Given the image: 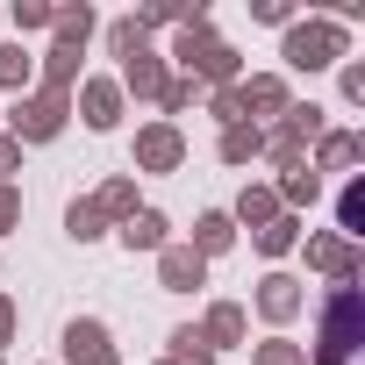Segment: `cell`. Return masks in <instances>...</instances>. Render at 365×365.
<instances>
[{"label": "cell", "mask_w": 365, "mask_h": 365, "mask_svg": "<svg viewBox=\"0 0 365 365\" xmlns=\"http://www.w3.org/2000/svg\"><path fill=\"white\" fill-rule=\"evenodd\" d=\"M0 79L22 86V79H29V58H22V51H0Z\"/></svg>", "instance_id": "obj_16"}, {"label": "cell", "mask_w": 365, "mask_h": 365, "mask_svg": "<svg viewBox=\"0 0 365 365\" xmlns=\"http://www.w3.org/2000/svg\"><path fill=\"white\" fill-rule=\"evenodd\" d=\"M65 358H72V365H115L108 329H101V322H72V329H65Z\"/></svg>", "instance_id": "obj_2"}, {"label": "cell", "mask_w": 365, "mask_h": 365, "mask_svg": "<svg viewBox=\"0 0 365 365\" xmlns=\"http://www.w3.org/2000/svg\"><path fill=\"white\" fill-rule=\"evenodd\" d=\"M58 129H65V101H58V93L15 108V136H58Z\"/></svg>", "instance_id": "obj_3"}, {"label": "cell", "mask_w": 365, "mask_h": 365, "mask_svg": "<svg viewBox=\"0 0 365 365\" xmlns=\"http://www.w3.org/2000/svg\"><path fill=\"white\" fill-rule=\"evenodd\" d=\"M172 344H179V358H187V365H208V336H194V329H179Z\"/></svg>", "instance_id": "obj_12"}, {"label": "cell", "mask_w": 365, "mask_h": 365, "mask_svg": "<svg viewBox=\"0 0 365 365\" xmlns=\"http://www.w3.org/2000/svg\"><path fill=\"white\" fill-rule=\"evenodd\" d=\"M258 365H301V358H294L287 344H265V351H258Z\"/></svg>", "instance_id": "obj_22"}, {"label": "cell", "mask_w": 365, "mask_h": 365, "mask_svg": "<svg viewBox=\"0 0 365 365\" xmlns=\"http://www.w3.org/2000/svg\"><path fill=\"white\" fill-rule=\"evenodd\" d=\"M315 258H322L329 272H344V265H351V251H344V244H315Z\"/></svg>", "instance_id": "obj_21"}, {"label": "cell", "mask_w": 365, "mask_h": 365, "mask_svg": "<svg viewBox=\"0 0 365 365\" xmlns=\"http://www.w3.org/2000/svg\"><path fill=\"white\" fill-rule=\"evenodd\" d=\"M72 237H101V208H93V201L72 208Z\"/></svg>", "instance_id": "obj_14"}, {"label": "cell", "mask_w": 365, "mask_h": 365, "mask_svg": "<svg viewBox=\"0 0 365 365\" xmlns=\"http://www.w3.org/2000/svg\"><path fill=\"white\" fill-rule=\"evenodd\" d=\"M201 279V258L194 251H165V287H194Z\"/></svg>", "instance_id": "obj_8"}, {"label": "cell", "mask_w": 365, "mask_h": 365, "mask_svg": "<svg viewBox=\"0 0 365 365\" xmlns=\"http://www.w3.org/2000/svg\"><path fill=\"white\" fill-rule=\"evenodd\" d=\"M351 336H358V294H336L329 315H322V365H344Z\"/></svg>", "instance_id": "obj_1"}, {"label": "cell", "mask_w": 365, "mask_h": 365, "mask_svg": "<svg viewBox=\"0 0 365 365\" xmlns=\"http://www.w3.org/2000/svg\"><path fill=\"white\" fill-rule=\"evenodd\" d=\"M329 43H336L329 29H294V43H287V58H294V65H329Z\"/></svg>", "instance_id": "obj_4"}, {"label": "cell", "mask_w": 365, "mask_h": 365, "mask_svg": "<svg viewBox=\"0 0 365 365\" xmlns=\"http://www.w3.org/2000/svg\"><path fill=\"white\" fill-rule=\"evenodd\" d=\"M115 108H122V93H115V86H86V122H93V129H108V122H115Z\"/></svg>", "instance_id": "obj_7"}, {"label": "cell", "mask_w": 365, "mask_h": 365, "mask_svg": "<svg viewBox=\"0 0 365 365\" xmlns=\"http://www.w3.org/2000/svg\"><path fill=\"white\" fill-rule=\"evenodd\" d=\"M251 150H258V129H230L222 136V158H251Z\"/></svg>", "instance_id": "obj_13"}, {"label": "cell", "mask_w": 365, "mask_h": 365, "mask_svg": "<svg viewBox=\"0 0 365 365\" xmlns=\"http://www.w3.org/2000/svg\"><path fill=\"white\" fill-rule=\"evenodd\" d=\"M294 308V279H265V315H287Z\"/></svg>", "instance_id": "obj_11"}, {"label": "cell", "mask_w": 365, "mask_h": 365, "mask_svg": "<svg viewBox=\"0 0 365 365\" xmlns=\"http://www.w3.org/2000/svg\"><path fill=\"white\" fill-rule=\"evenodd\" d=\"M129 86H136V93H158V65H150V58H143V51H136V58H129Z\"/></svg>", "instance_id": "obj_9"}, {"label": "cell", "mask_w": 365, "mask_h": 365, "mask_svg": "<svg viewBox=\"0 0 365 365\" xmlns=\"http://www.w3.org/2000/svg\"><path fill=\"white\" fill-rule=\"evenodd\" d=\"M237 329H244V315H237V308H215V315H208V336H222V344H230Z\"/></svg>", "instance_id": "obj_15"}, {"label": "cell", "mask_w": 365, "mask_h": 365, "mask_svg": "<svg viewBox=\"0 0 365 365\" xmlns=\"http://www.w3.org/2000/svg\"><path fill=\"white\" fill-rule=\"evenodd\" d=\"M136 158H143V165H158V172H165V165H179V136H172V129H150V136H143V143H136Z\"/></svg>", "instance_id": "obj_6"}, {"label": "cell", "mask_w": 365, "mask_h": 365, "mask_svg": "<svg viewBox=\"0 0 365 365\" xmlns=\"http://www.w3.org/2000/svg\"><path fill=\"white\" fill-rule=\"evenodd\" d=\"M258 244H265V251H287V244H294V222H272V230H258Z\"/></svg>", "instance_id": "obj_18"}, {"label": "cell", "mask_w": 365, "mask_h": 365, "mask_svg": "<svg viewBox=\"0 0 365 365\" xmlns=\"http://www.w3.org/2000/svg\"><path fill=\"white\" fill-rule=\"evenodd\" d=\"M230 244V215H201V251H222Z\"/></svg>", "instance_id": "obj_10"}, {"label": "cell", "mask_w": 365, "mask_h": 365, "mask_svg": "<svg viewBox=\"0 0 365 365\" xmlns=\"http://www.w3.org/2000/svg\"><path fill=\"white\" fill-rule=\"evenodd\" d=\"M0 336H8V301H0Z\"/></svg>", "instance_id": "obj_25"}, {"label": "cell", "mask_w": 365, "mask_h": 365, "mask_svg": "<svg viewBox=\"0 0 365 365\" xmlns=\"http://www.w3.org/2000/svg\"><path fill=\"white\" fill-rule=\"evenodd\" d=\"M15 215H22V201H15V194H8V187H0V230H8V222H15Z\"/></svg>", "instance_id": "obj_23"}, {"label": "cell", "mask_w": 365, "mask_h": 365, "mask_svg": "<svg viewBox=\"0 0 365 365\" xmlns=\"http://www.w3.org/2000/svg\"><path fill=\"white\" fill-rule=\"evenodd\" d=\"M272 215V194H244V222H265Z\"/></svg>", "instance_id": "obj_20"}, {"label": "cell", "mask_w": 365, "mask_h": 365, "mask_svg": "<svg viewBox=\"0 0 365 365\" xmlns=\"http://www.w3.org/2000/svg\"><path fill=\"white\" fill-rule=\"evenodd\" d=\"M287 201H315V172H294L287 179Z\"/></svg>", "instance_id": "obj_19"}, {"label": "cell", "mask_w": 365, "mask_h": 365, "mask_svg": "<svg viewBox=\"0 0 365 365\" xmlns=\"http://www.w3.org/2000/svg\"><path fill=\"white\" fill-rule=\"evenodd\" d=\"M72 65H79V51H72V43H65V51H51V79H58V86L72 79Z\"/></svg>", "instance_id": "obj_17"}, {"label": "cell", "mask_w": 365, "mask_h": 365, "mask_svg": "<svg viewBox=\"0 0 365 365\" xmlns=\"http://www.w3.org/2000/svg\"><path fill=\"white\" fill-rule=\"evenodd\" d=\"M122 244H129V251H158V244H165V215H129V222H122Z\"/></svg>", "instance_id": "obj_5"}, {"label": "cell", "mask_w": 365, "mask_h": 365, "mask_svg": "<svg viewBox=\"0 0 365 365\" xmlns=\"http://www.w3.org/2000/svg\"><path fill=\"white\" fill-rule=\"evenodd\" d=\"M8 165H15V143H0V172H8Z\"/></svg>", "instance_id": "obj_24"}]
</instances>
